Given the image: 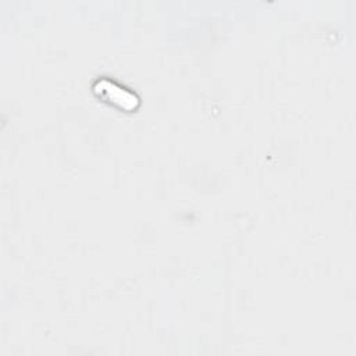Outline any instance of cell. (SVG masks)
<instances>
[{
    "instance_id": "cell-1",
    "label": "cell",
    "mask_w": 356,
    "mask_h": 356,
    "mask_svg": "<svg viewBox=\"0 0 356 356\" xmlns=\"http://www.w3.org/2000/svg\"><path fill=\"white\" fill-rule=\"evenodd\" d=\"M95 88L100 89V96L121 108L132 110L139 104V97L135 93L128 90V88L120 86L114 82L97 81Z\"/></svg>"
}]
</instances>
